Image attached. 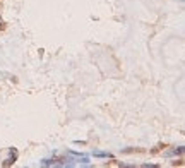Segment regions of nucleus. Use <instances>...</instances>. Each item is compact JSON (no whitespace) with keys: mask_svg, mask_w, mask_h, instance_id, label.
<instances>
[{"mask_svg":"<svg viewBox=\"0 0 185 168\" xmlns=\"http://www.w3.org/2000/svg\"><path fill=\"white\" fill-rule=\"evenodd\" d=\"M16 163V156H12V158H9V160H5V161L2 163V166H11V165H14Z\"/></svg>","mask_w":185,"mask_h":168,"instance_id":"nucleus-1","label":"nucleus"},{"mask_svg":"<svg viewBox=\"0 0 185 168\" xmlns=\"http://www.w3.org/2000/svg\"><path fill=\"white\" fill-rule=\"evenodd\" d=\"M105 166H122V163H118V161H115V160H111V161H108V163H105Z\"/></svg>","mask_w":185,"mask_h":168,"instance_id":"nucleus-2","label":"nucleus"}]
</instances>
